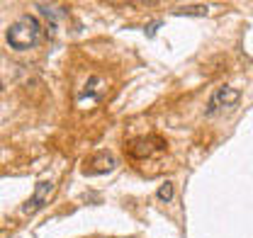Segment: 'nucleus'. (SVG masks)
Returning <instances> with one entry per match:
<instances>
[{"mask_svg": "<svg viewBox=\"0 0 253 238\" xmlns=\"http://www.w3.org/2000/svg\"><path fill=\"white\" fill-rule=\"evenodd\" d=\"M42 39V25L37 17L32 15H22L20 20H15L7 30V44L17 51H27L34 49Z\"/></svg>", "mask_w": 253, "mask_h": 238, "instance_id": "f257e3e1", "label": "nucleus"}, {"mask_svg": "<svg viewBox=\"0 0 253 238\" xmlns=\"http://www.w3.org/2000/svg\"><path fill=\"white\" fill-rule=\"evenodd\" d=\"M239 100H241V92H239L236 88H231V85H219V88L210 95V100H207V110H205V112H207V117L231 112V110H236Z\"/></svg>", "mask_w": 253, "mask_h": 238, "instance_id": "f03ea898", "label": "nucleus"}, {"mask_svg": "<svg viewBox=\"0 0 253 238\" xmlns=\"http://www.w3.org/2000/svg\"><path fill=\"white\" fill-rule=\"evenodd\" d=\"M54 190H56V185L51 182V180H42V182H37V187H34V195H32L30 199L22 204V214L25 216H32V214H37L42 207H46V202H49V197L54 195Z\"/></svg>", "mask_w": 253, "mask_h": 238, "instance_id": "7ed1b4c3", "label": "nucleus"}, {"mask_svg": "<svg viewBox=\"0 0 253 238\" xmlns=\"http://www.w3.org/2000/svg\"><path fill=\"white\" fill-rule=\"evenodd\" d=\"M166 149V141L158 139V136H144V139H136L129 144V153L134 158H149V156H156Z\"/></svg>", "mask_w": 253, "mask_h": 238, "instance_id": "20e7f679", "label": "nucleus"}, {"mask_svg": "<svg viewBox=\"0 0 253 238\" xmlns=\"http://www.w3.org/2000/svg\"><path fill=\"white\" fill-rule=\"evenodd\" d=\"M173 12L175 15H207V5H180Z\"/></svg>", "mask_w": 253, "mask_h": 238, "instance_id": "39448f33", "label": "nucleus"}, {"mask_svg": "<svg viewBox=\"0 0 253 238\" xmlns=\"http://www.w3.org/2000/svg\"><path fill=\"white\" fill-rule=\"evenodd\" d=\"M156 197L161 202H170V199H173V182H163V185L158 187Z\"/></svg>", "mask_w": 253, "mask_h": 238, "instance_id": "423d86ee", "label": "nucleus"}, {"mask_svg": "<svg viewBox=\"0 0 253 238\" xmlns=\"http://www.w3.org/2000/svg\"><path fill=\"white\" fill-rule=\"evenodd\" d=\"M0 90H2V80H0Z\"/></svg>", "mask_w": 253, "mask_h": 238, "instance_id": "0eeeda50", "label": "nucleus"}]
</instances>
